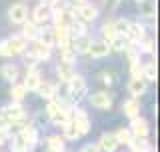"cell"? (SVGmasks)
<instances>
[{"instance_id":"cell-1","label":"cell","mask_w":160,"mask_h":152,"mask_svg":"<svg viewBox=\"0 0 160 152\" xmlns=\"http://www.w3.org/2000/svg\"><path fill=\"white\" fill-rule=\"evenodd\" d=\"M46 112L50 114V118H52V122L54 124H66L68 120H70V108H68V104L66 102H62V100H58V102H48L46 106Z\"/></svg>"},{"instance_id":"cell-2","label":"cell","mask_w":160,"mask_h":152,"mask_svg":"<svg viewBox=\"0 0 160 152\" xmlns=\"http://www.w3.org/2000/svg\"><path fill=\"white\" fill-rule=\"evenodd\" d=\"M84 92H86V82H84V78L78 76V74H74V78L68 82V96L74 102H78V100H82Z\"/></svg>"},{"instance_id":"cell-3","label":"cell","mask_w":160,"mask_h":152,"mask_svg":"<svg viewBox=\"0 0 160 152\" xmlns=\"http://www.w3.org/2000/svg\"><path fill=\"white\" fill-rule=\"evenodd\" d=\"M70 120H72V124H74V126H76V130H78V134H80V136L86 134L88 130H90V118H88V114L84 112V110L76 108L72 114H70Z\"/></svg>"},{"instance_id":"cell-4","label":"cell","mask_w":160,"mask_h":152,"mask_svg":"<svg viewBox=\"0 0 160 152\" xmlns=\"http://www.w3.org/2000/svg\"><path fill=\"white\" fill-rule=\"evenodd\" d=\"M54 30V44H58L60 48H68L70 46V28L64 26V24H56V26L52 28Z\"/></svg>"},{"instance_id":"cell-5","label":"cell","mask_w":160,"mask_h":152,"mask_svg":"<svg viewBox=\"0 0 160 152\" xmlns=\"http://www.w3.org/2000/svg\"><path fill=\"white\" fill-rule=\"evenodd\" d=\"M130 134H132V138H146L148 136V122L144 118H132V122H130Z\"/></svg>"},{"instance_id":"cell-6","label":"cell","mask_w":160,"mask_h":152,"mask_svg":"<svg viewBox=\"0 0 160 152\" xmlns=\"http://www.w3.org/2000/svg\"><path fill=\"white\" fill-rule=\"evenodd\" d=\"M8 16H10V20H12L14 24H24V22H26V18H28V8L24 6L22 2L12 4V6H10Z\"/></svg>"},{"instance_id":"cell-7","label":"cell","mask_w":160,"mask_h":152,"mask_svg":"<svg viewBox=\"0 0 160 152\" xmlns=\"http://www.w3.org/2000/svg\"><path fill=\"white\" fill-rule=\"evenodd\" d=\"M108 52H110V44L106 42V40H92V42H90L88 54H92V58L108 56Z\"/></svg>"},{"instance_id":"cell-8","label":"cell","mask_w":160,"mask_h":152,"mask_svg":"<svg viewBox=\"0 0 160 152\" xmlns=\"http://www.w3.org/2000/svg\"><path fill=\"white\" fill-rule=\"evenodd\" d=\"M2 114H4V118H6L10 124H12V122H22V120H24V108L20 104L6 106V108L2 110Z\"/></svg>"},{"instance_id":"cell-9","label":"cell","mask_w":160,"mask_h":152,"mask_svg":"<svg viewBox=\"0 0 160 152\" xmlns=\"http://www.w3.org/2000/svg\"><path fill=\"white\" fill-rule=\"evenodd\" d=\"M74 12H76V18L84 20V22H90V20H94V18L98 16V10H96V6H92V4H88V2H84L82 6L74 8Z\"/></svg>"},{"instance_id":"cell-10","label":"cell","mask_w":160,"mask_h":152,"mask_svg":"<svg viewBox=\"0 0 160 152\" xmlns=\"http://www.w3.org/2000/svg\"><path fill=\"white\" fill-rule=\"evenodd\" d=\"M90 104H92L94 108L106 110V108H110V106H112V98H110L108 92H96V94L90 96Z\"/></svg>"},{"instance_id":"cell-11","label":"cell","mask_w":160,"mask_h":152,"mask_svg":"<svg viewBox=\"0 0 160 152\" xmlns=\"http://www.w3.org/2000/svg\"><path fill=\"white\" fill-rule=\"evenodd\" d=\"M128 90L132 92V96H142L146 92V80L142 76H132L128 82Z\"/></svg>"},{"instance_id":"cell-12","label":"cell","mask_w":160,"mask_h":152,"mask_svg":"<svg viewBox=\"0 0 160 152\" xmlns=\"http://www.w3.org/2000/svg\"><path fill=\"white\" fill-rule=\"evenodd\" d=\"M126 40L128 42H142L144 40V28L140 24H130L128 30H126Z\"/></svg>"},{"instance_id":"cell-13","label":"cell","mask_w":160,"mask_h":152,"mask_svg":"<svg viewBox=\"0 0 160 152\" xmlns=\"http://www.w3.org/2000/svg\"><path fill=\"white\" fill-rule=\"evenodd\" d=\"M90 40L86 34H82V36H76L74 38V42H72V50H74V54H86L88 52V48H90Z\"/></svg>"},{"instance_id":"cell-14","label":"cell","mask_w":160,"mask_h":152,"mask_svg":"<svg viewBox=\"0 0 160 152\" xmlns=\"http://www.w3.org/2000/svg\"><path fill=\"white\" fill-rule=\"evenodd\" d=\"M100 148H102L104 152H114L118 148V142H116V138H114V134H110V132H106V134H102L100 136Z\"/></svg>"},{"instance_id":"cell-15","label":"cell","mask_w":160,"mask_h":152,"mask_svg":"<svg viewBox=\"0 0 160 152\" xmlns=\"http://www.w3.org/2000/svg\"><path fill=\"white\" fill-rule=\"evenodd\" d=\"M52 16V10H50V6L48 4H40V6H36L34 8V24L36 22H46V20Z\"/></svg>"},{"instance_id":"cell-16","label":"cell","mask_w":160,"mask_h":152,"mask_svg":"<svg viewBox=\"0 0 160 152\" xmlns=\"http://www.w3.org/2000/svg\"><path fill=\"white\" fill-rule=\"evenodd\" d=\"M42 84L40 82V74L36 72V70H28V74H26V78H24V88L26 90H38V86Z\"/></svg>"},{"instance_id":"cell-17","label":"cell","mask_w":160,"mask_h":152,"mask_svg":"<svg viewBox=\"0 0 160 152\" xmlns=\"http://www.w3.org/2000/svg\"><path fill=\"white\" fill-rule=\"evenodd\" d=\"M32 56L36 60H46L50 56V48L44 46L42 42H38V40H34L32 42Z\"/></svg>"},{"instance_id":"cell-18","label":"cell","mask_w":160,"mask_h":152,"mask_svg":"<svg viewBox=\"0 0 160 152\" xmlns=\"http://www.w3.org/2000/svg\"><path fill=\"white\" fill-rule=\"evenodd\" d=\"M56 72H58V76L64 80V82H70V80L74 78V68H72V64H66V62H60L58 66H56Z\"/></svg>"},{"instance_id":"cell-19","label":"cell","mask_w":160,"mask_h":152,"mask_svg":"<svg viewBox=\"0 0 160 152\" xmlns=\"http://www.w3.org/2000/svg\"><path fill=\"white\" fill-rule=\"evenodd\" d=\"M122 110H124L126 116H130V118H136L138 112H140V104L136 102V98H130V100H126V102L122 104Z\"/></svg>"},{"instance_id":"cell-20","label":"cell","mask_w":160,"mask_h":152,"mask_svg":"<svg viewBox=\"0 0 160 152\" xmlns=\"http://www.w3.org/2000/svg\"><path fill=\"white\" fill-rule=\"evenodd\" d=\"M38 32H40V28L36 26V24L34 22H24V30H22V38L24 40H38Z\"/></svg>"},{"instance_id":"cell-21","label":"cell","mask_w":160,"mask_h":152,"mask_svg":"<svg viewBox=\"0 0 160 152\" xmlns=\"http://www.w3.org/2000/svg\"><path fill=\"white\" fill-rule=\"evenodd\" d=\"M6 40H8L10 48H12V54H18V52H24V50H26V40L22 36H10Z\"/></svg>"},{"instance_id":"cell-22","label":"cell","mask_w":160,"mask_h":152,"mask_svg":"<svg viewBox=\"0 0 160 152\" xmlns=\"http://www.w3.org/2000/svg\"><path fill=\"white\" fill-rule=\"evenodd\" d=\"M36 92L42 96V98H46V100H52L54 96H56V86L54 84H50V82H44V84H40L38 86V90Z\"/></svg>"},{"instance_id":"cell-23","label":"cell","mask_w":160,"mask_h":152,"mask_svg":"<svg viewBox=\"0 0 160 152\" xmlns=\"http://www.w3.org/2000/svg\"><path fill=\"white\" fill-rule=\"evenodd\" d=\"M38 42H42L44 44V46H54V30L52 28H42V30H40V32H38Z\"/></svg>"},{"instance_id":"cell-24","label":"cell","mask_w":160,"mask_h":152,"mask_svg":"<svg viewBox=\"0 0 160 152\" xmlns=\"http://www.w3.org/2000/svg\"><path fill=\"white\" fill-rule=\"evenodd\" d=\"M0 72H2V76L8 80V82H16V78H18V68L14 66V64H4Z\"/></svg>"},{"instance_id":"cell-25","label":"cell","mask_w":160,"mask_h":152,"mask_svg":"<svg viewBox=\"0 0 160 152\" xmlns=\"http://www.w3.org/2000/svg\"><path fill=\"white\" fill-rule=\"evenodd\" d=\"M128 144H130V148H132V152H148L150 150L148 140H144V138H132Z\"/></svg>"},{"instance_id":"cell-26","label":"cell","mask_w":160,"mask_h":152,"mask_svg":"<svg viewBox=\"0 0 160 152\" xmlns=\"http://www.w3.org/2000/svg\"><path fill=\"white\" fill-rule=\"evenodd\" d=\"M140 76H146V80H156V76H158L156 64H154V62H148L146 66L140 70Z\"/></svg>"},{"instance_id":"cell-27","label":"cell","mask_w":160,"mask_h":152,"mask_svg":"<svg viewBox=\"0 0 160 152\" xmlns=\"http://www.w3.org/2000/svg\"><path fill=\"white\" fill-rule=\"evenodd\" d=\"M46 144H48V150H52V152L64 150V140L60 138V136H50V138L46 140Z\"/></svg>"},{"instance_id":"cell-28","label":"cell","mask_w":160,"mask_h":152,"mask_svg":"<svg viewBox=\"0 0 160 152\" xmlns=\"http://www.w3.org/2000/svg\"><path fill=\"white\" fill-rule=\"evenodd\" d=\"M102 36L106 38V42H110V40H114V38L118 36V34H116V28H114V22H106L102 26Z\"/></svg>"},{"instance_id":"cell-29","label":"cell","mask_w":160,"mask_h":152,"mask_svg":"<svg viewBox=\"0 0 160 152\" xmlns=\"http://www.w3.org/2000/svg\"><path fill=\"white\" fill-rule=\"evenodd\" d=\"M138 4H140V12L146 14V16H152V14L156 12V4L150 2V0H140Z\"/></svg>"},{"instance_id":"cell-30","label":"cell","mask_w":160,"mask_h":152,"mask_svg":"<svg viewBox=\"0 0 160 152\" xmlns=\"http://www.w3.org/2000/svg\"><path fill=\"white\" fill-rule=\"evenodd\" d=\"M24 94H26V88H24L22 84H14L12 88H10V96H12V100H16V102H20V100L24 98Z\"/></svg>"},{"instance_id":"cell-31","label":"cell","mask_w":160,"mask_h":152,"mask_svg":"<svg viewBox=\"0 0 160 152\" xmlns=\"http://www.w3.org/2000/svg\"><path fill=\"white\" fill-rule=\"evenodd\" d=\"M64 136H66V138H70V140H76L78 138V130H76V126L72 124V120H68L66 124H64Z\"/></svg>"},{"instance_id":"cell-32","label":"cell","mask_w":160,"mask_h":152,"mask_svg":"<svg viewBox=\"0 0 160 152\" xmlns=\"http://www.w3.org/2000/svg\"><path fill=\"white\" fill-rule=\"evenodd\" d=\"M114 138H116V142L118 144H128L130 140H132V134H130V130H118L116 134H114Z\"/></svg>"},{"instance_id":"cell-33","label":"cell","mask_w":160,"mask_h":152,"mask_svg":"<svg viewBox=\"0 0 160 152\" xmlns=\"http://www.w3.org/2000/svg\"><path fill=\"white\" fill-rule=\"evenodd\" d=\"M12 150H18V152H28V144H26V140L22 138V134H16L14 136V148Z\"/></svg>"},{"instance_id":"cell-34","label":"cell","mask_w":160,"mask_h":152,"mask_svg":"<svg viewBox=\"0 0 160 152\" xmlns=\"http://www.w3.org/2000/svg\"><path fill=\"white\" fill-rule=\"evenodd\" d=\"M126 46H128V40H124V38H120V36H116L114 40H110V48L118 50V52L126 50Z\"/></svg>"},{"instance_id":"cell-35","label":"cell","mask_w":160,"mask_h":152,"mask_svg":"<svg viewBox=\"0 0 160 152\" xmlns=\"http://www.w3.org/2000/svg\"><path fill=\"white\" fill-rule=\"evenodd\" d=\"M128 26H130V22H128L126 18H120V20H116V22H114V28H116V34H126Z\"/></svg>"},{"instance_id":"cell-36","label":"cell","mask_w":160,"mask_h":152,"mask_svg":"<svg viewBox=\"0 0 160 152\" xmlns=\"http://www.w3.org/2000/svg\"><path fill=\"white\" fill-rule=\"evenodd\" d=\"M74 56H76V54H74V50L70 48V46L62 50V62H66V64H74Z\"/></svg>"},{"instance_id":"cell-37","label":"cell","mask_w":160,"mask_h":152,"mask_svg":"<svg viewBox=\"0 0 160 152\" xmlns=\"http://www.w3.org/2000/svg\"><path fill=\"white\" fill-rule=\"evenodd\" d=\"M0 56H12V48H10L8 40H2V42H0Z\"/></svg>"},{"instance_id":"cell-38","label":"cell","mask_w":160,"mask_h":152,"mask_svg":"<svg viewBox=\"0 0 160 152\" xmlns=\"http://www.w3.org/2000/svg\"><path fill=\"white\" fill-rule=\"evenodd\" d=\"M140 44H142V46H140V48H142V52H152V50H154V42L150 38H144Z\"/></svg>"},{"instance_id":"cell-39","label":"cell","mask_w":160,"mask_h":152,"mask_svg":"<svg viewBox=\"0 0 160 152\" xmlns=\"http://www.w3.org/2000/svg\"><path fill=\"white\" fill-rule=\"evenodd\" d=\"M78 152H98V146L96 144H86V146H82Z\"/></svg>"},{"instance_id":"cell-40","label":"cell","mask_w":160,"mask_h":152,"mask_svg":"<svg viewBox=\"0 0 160 152\" xmlns=\"http://www.w3.org/2000/svg\"><path fill=\"white\" fill-rule=\"evenodd\" d=\"M102 80H104V82H106V84H110V82H112V78H110V74H106V72L102 74Z\"/></svg>"},{"instance_id":"cell-41","label":"cell","mask_w":160,"mask_h":152,"mask_svg":"<svg viewBox=\"0 0 160 152\" xmlns=\"http://www.w3.org/2000/svg\"><path fill=\"white\" fill-rule=\"evenodd\" d=\"M2 140H4V134H2V132H0V144H2Z\"/></svg>"},{"instance_id":"cell-42","label":"cell","mask_w":160,"mask_h":152,"mask_svg":"<svg viewBox=\"0 0 160 152\" xmlns=\"http://www.w3.org/2000/svg\"><path fill=\"white\" fill-rule=\"evenodd\" d=\"M60 152H66V150H60Z\"/></svg>"},{"instance_id":"cell-43","label":"cell","mask_w":160,"mask_h":152,"mask_svg":"<svg viewBox=\"0 0 160 152\" xmlns=\"http://www.w3.org/2000/svg\"><path fill=\"white\" fill-rule=\"evenodd\" d=\"M12 152H18V150H12Z\"/></svg>"}]
</instances>
